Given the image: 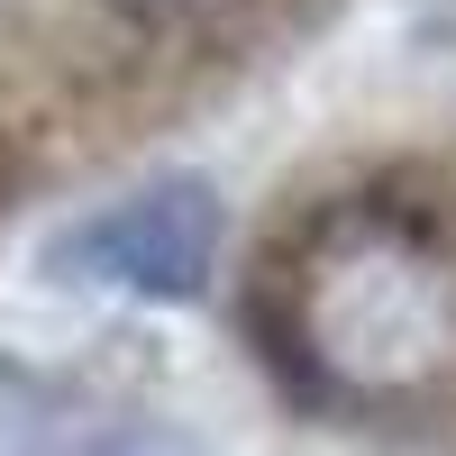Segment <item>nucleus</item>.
I'll list each match as a JSON object with an SVG mask.
<instances>
[{
  "mask_svg": "<svg viewBox=\"0 0 456 456\" xmlns=\"http://www.w3.org/2000/svg\"><path fill=\"white\" fill-rule=\"evenodd\" d=\"M265 320L329 402L402 411L456 393V219L429 201H329L283 247Z\"/></svg>",
  "mask_w": 456,
  "mask_h": 456,
  "instance_id": "obj_1",
  "label": "nucleus"
},
{
  "mask_svg": "<svg viewBox=\"0 0 456 456\" xmlns=\"http://www.w3.org/2000/svg\"><path fill=\"white\" fill-rule=\"evenodd\" d=\"M210 256H219V201H210V183H146V192L73 219L46 265L64 283H110V292L183 301V292H201Z\"/></svg>",
  "mask_w": 456,
  "mask_h": 456,
  "instance_id": "obj_2",
  "label": "nucleus"
},
{
  "mask_svg": "<svg viewBox=\"0 0 456 456\" xmlns=\"http://www.w3.org/2000/svg\"><path fill=\"white\" fill-rule=\"evenodd\" d=\"M128 10H156V19H165V10H192V0H128Z\"/></svg>",
  "mask_w": 456,
  "mask_h": 456,
  "instance_id": "obj_3",
  "label": "nucleus"
}]
</instances>
